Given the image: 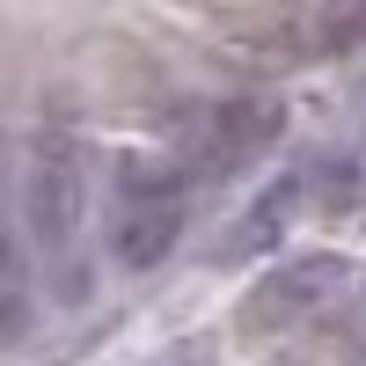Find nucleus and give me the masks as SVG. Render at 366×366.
<instances>
[{
	"label": "nucleus",
	"mask_w": 366,
	"mask_h": 366,
	"mask_svg": "<svg viewBox=\"0 0 366 366\" xmlns=\"http://www.w3.org/2000/svg\"><path fill=\"white\" fill-rule=\"evenodd\" d=\"M22 220L51 300H88V147L74 132H37L22 154Z\"/></svg>",
	"instance_id": "nucleus-1"
},
{
	"label": "nucleus",
	"mask_w": 366,
	"mask_h": 366,
	"mask_svg": "<svg viewBox=\"0 0 366 366\" xmlns=\"http://www.w3.org/2000/svg\"><path fill=\"white\" fill-rule=\"evenodd\" d=\"M191 220V183L169 154H125L110 169V198H103V234L110 257L125 271H154L169 264V249L183 242Z\"/></svg>",
	"instance_id": "nucleus-2"
},
{
	"label": "nucleus",
	"mask_w": 366,
	"mask_h": 366,
	"mask_svg": "<svg viewBox=\"0 0 366 366\" xmlns=\"http://www.w3.org/2000/svg\"><path fill=\"white\" fill-rule=\"evenodd\" d=\"M279 132H286V110H279V96H227V103H205L191 125L176 132V169H183V183H227V176H242L257 154H271L279 147Z\"/></svg>",
	"instance_id": "nucleus-3"
},
{
	"label": "nucleus",
	"mask_w": 366,
	"mask_h": 366,
	"mask_svg": "<svg viewBox=\"0 0 366 366\" xmlns=\"http://www.w3.org/2000/svg\"><path fill=\"white\" fill-rule=\"evenodd\" d=\"M352 293V264L337 249H315V257H286L279 271H264L242 300V330L249 337H286V330L330 315L337 300Z\"/></svg>",
	"instance_id": "nucleus-4"
},
{
	"label": "nucleus",
	"mask_w": 366,
	"mask_h": 366,
	"mask_svg": "<svg viewBox=\"0 0 366 366\" xmlns=\"http://www.w3.org/2000/svg\"><path fill=\"white\" fill-rule=\"evenodd\" d=\"M257 44L271 51V66H315L352 44H366V0H279L264 15Z\"/></svg>",
	"instance_id": "nucleus-5"
},
{
	"label": "nucleus",
	"mask_w": 366,
	"mask_h": 366,
	"mask_svg": "<svg viewBox=\"0 0 366 366\" xmlns=\"http://www.w3.org/2000/svg\"><path fill=\"white\" fill-rule=\"evenodd\" d=\"M308 169H293V176H279V183H264L257 191V205H242L234 212V227L220 234V264H249V257H264V249H279V242L293 234V220L308 212Z\"/></svg>",
	"instance_id": "nucleus-6"
},
{
	"label": "nucleus",
	"mask_w": 366,
	"mask_h": 366,
	"mask_svg": "<svg viewBox=\"0 0 366 366\" xmlns=\"http://www.w3.org/2000/svg\"><path fill=\"white\" fill-rule=\"evenodd\" d=\"M29 337V257H22V234L8 227L0 212V345Z\"/></svg>",
	"instance_id": "nucleus-7"
},
{
	"label": "nucleus",
	"mask_w": 366,
	"mask_h": 366,
	"mask_svg": "<svg viewBox=\"0 0 366 366\" xmlns=\"http://www.w3.org/2000/svg\"><path fill=\"white\" fill-rule=\"evenodd\" d=\"M345 359H352V366H366V315L352 322V337H345Z\"/></svg>",
	"instance_id": "nucleus-8"
}]
</instances>
